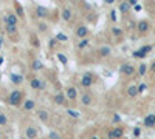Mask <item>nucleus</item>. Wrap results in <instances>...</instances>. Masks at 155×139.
<instances>
[{"mask_svg": "<svg viewBox=\"0 0 155 139\" xmlns=\"http://www.w3.org/2000/svg\"><path fill=\"white\" fill-rule=\"evenodd\" d=\"M3 43H5V40H3V36H0V48L3 46Z\"/></svg>", "mask_w": 155, "mask_h": 139, "instance_id": "nucleus-42", "label": "nucleus"}, {"mask_svg": "<svg viewBox=\"0 0 155 139\" xmlns=\"http://www.w3.org/2000/svg\"><path fill=\"white\" fill-rule=\"evenodd\" d=\"M134 9H135V11H141V5H135Z\"/></svg>", "mask_w": 155, "mask_h": 139, "instance_id": "nucleus-43", "label": "nucleus"}, {"mask_svg": "<svg viewBox=\"0 0 155 139\" xmlns=\"http://www.w3.org/2000/svg\"><path fill=\"white\" fill-rule=\"evenodd\" d=\"M27 77H28V84H30V87L33 88V90L41 91V90H45V88H47V82H45L42 77H39L37 74L30 73Z\"/></svg>", "mask_w": 155, "mask_h": 139, "instance_id": "nucleus-3", "label": "nucleus"}, {"mask_svg": "<svg viewBox=\"0 0 155 139\" xmlns=\"http://www.w3.org/2000/svg\"><path fill=\"white\" fill-rule=\"evenodd\" d=\"M118 12L120 14H123V16H129L130 14V11H132V5L129 3V2H120L118 3Z\"/></svg>", "mask_w": 155, "mask_h": 139, "instance_id": "nucleus-18", "label": "nucleus"}, {"mask_svg": "<svg viewBox=\"0 0 155 139\" xmlns=\"http://www.w3.org/2000/svg\"><path fill=\"white\" fill-rule=\"evenodd\" d=\"M112 122L113 124H121V116L118 113H113V118H112Z\"/></svg>", "mask_w": 155, "mask_h": 139, "instance_id": "nucleus-39", "label": "nucleus"}, {"mask_svg": "<svg viewBox=\"0 0 155 139\" xmlns=\"http://www.w3.org/2000/svg\"><path fill=\"white\" fill-rule=\"evenodd\" d=\"M104 139H106V137H104Z\"/></svg>", "mask_w": 155, "mask_h": 139, "instance_id": "nucleus-50", "label": "nucleus"}, {"mask_svg": "<svg viewBox=\"0 0 155 139\" xmlns=\"http://www.w3.org/2000/svg\"><path fill=\"white\" fill-rule=\"evenodd\" d=\"M61 17H62V20L65 23H71L74 20V11H73V8L68 6V5H64L62 9H61Z\"/></svg>", "mask_w": 155, "mask_h": 139, "instance_id": "nucleus-6", "label": "nucleus"}, {"mask_svg": "<svg viewBox=\"0 0 155 139\" xmlns=\"http://www.w3.org/2000/svg\"><path fill=\"white\" fill-rule=\"evenodd\" d=\"M109 19H110L112 23H116V22H118V9H116V8L110 9V12H109Z\"/></svg>", "mask_w": 155, "mask_h": 139, "instance_id": "nucleus-32", "label": "nucleus"}, {"mask_svg": "<svg viewBox=\"0 0 155 139\" xmlns=\"http://www.w3.org/2000/svg\"><path fill=\"white\" fill-rule=\"evenodd\" d=\"M0 139H6V137H5V134L2 133V130H0Z\"/></svg>", "mask_w": 155, "mask_h": 139, "instance_id": "nucleus-45", "label": "nucleus"}, {"mask_svg": "<svg viewBox=\"0 0 155 139\" xmlns=\"http://www.w3.org/2000/svg\"><path fill=\"white\" fill-rule=\"evenodd\" d=\"M25 137L27 139H39V128L36 125H28L27 128H25Z\"/></svg>", "mask_w": 155, "mask_h": 139, "instance_id": "nucleus-15", "label": "nucleus"}, {"mask_svg": "<svg viewBox=\"0 0 155 139\" xmlns=\"http://www.w3.org/2000/svg\"><path fill=\"white\" fill-rule=\"evenodd\" d=\"M126 93H127V96H129V97H132V99H134V97H137V96L140 94V93H138V87H137V85H129V87H127V90H126Z\"/></svg>", "mask_w": 155, "mask_h": 139, "instance_id": "nucleus-27", "label": "nucleus"}, {"mask_svg": "<svg viewBox=\"0 0 155 139\" xmlns=\"http://www.w3.org/2000/svg\"><path fill=\"white\" fill-rule=\"evenodd\" d=\"M56 39H58V42H67L68 40V36H65L64 33H56Z\"/></svg>", "mask_w": 155, "mask_h": 139, "instance_id": "nucleus-35", "label": "nucleus"}, {"mask_svg": "<svg viewBox=\"0 0 155 139\" xmlns=\"http://www.w3.org/2000/svg\"><path fill=\"white\" fill-rule=\"evenodd\" d=\"M22 110L27 111V113L34 111L36 110V100L34 99H25V102L22 104Z\"/></svg>", "mask_w": 155, "mask_h": 139, "instance_id": "nucleus-21", "label": "nucleus"}, {"mask_svg": "<svg viewBox=\"0 0 155 139\" xmlns=\"http://www.w3.org/2000/svg\"><path fill=\"white\" fill-rule=\"evenodd\" d=\"M134 136H135V137H138V136H140V127H137V128L134 130Z\"/></svg>", "mask_w": 155, "mask_h": 139, "instance_id": "nucleus-40", "label": "nucleus"}, {"mask_svg": "<svg viewBox=\"0 0 155 139\" xmlns=\"http://www.w3.org/2000/svg\"><path fill=\"white\" fill-rule=\"evenodd\" d=\"M19 17L16 16V12L14 11H6L5 14H3V23L5 25H11V27H17L19 25Z\"/></svg>", "mask_w": 155, "mask_h": 139, "instance_id": "nucleus-7", "label": "nucleus"}, {"mask_svg": "<svg viewBox=\"0 0 155 139\" xmlns=\"http://www.w3.org/2000/svg\"><path fill=\"white\" fill-rule=\"evenodd\" d=\"M153 118H155V115H153Z\"/></svg>", "mask_w": 155, "mask_h": 139, "instance_id": "nucleus-49", "label": "nucleus"}, {"mask_svg": "<svg viewBox=\"0 0 155 139\" xmlns=\"http://www.w3.org/2000/svg\"><path fill=\"white\" fill-rule=\"evenodd\" d=\"M144 127H147V128H152V127H155V118H153V115H147L146 118H144Z\"/></svg>", "mask_w": 155, "mask_h": 139, "instance_id": "nucleus-29", "label": "nucleus"}, {"mask_svg": "<svg viewBox=\"0 0 155 139\" xmlns=\"http://www.w3.org/2000/svg\"><path fill=\"white\" fill-rule=\"evenodd\" d=\"M137 87H138V93H140V94H141V93H144V91L147 90V85H146L144 82H141V84H138Z\"/></svg>", "mask_w": 155, "mask_h": 139, "instance_id": "nucleus-38", "label": "nucleus"}, {"mask_svg": "<svg viewBox=\"0 0 155 139\" xmlns=\"http://www.w3.org/2000/svg\"><path fill=\"white\" fill-rule=\"evenodd\" d=\"M79 102L82 107H92L93 102H95V96L88 91H82L81 96H79Z\"/></svg>", "mask_w": 155, "mask_h": 139, "instance_id": "nucleus-9", "label": "nucleus"}, {"mask_svg": "<svg viewBox=\"0 0 155 139\" xmlns=\"http://www.w3.org/2000/svg\"><path fill=\"white\" fill-rule=\"evenodd\" d=\"M65 113H67L70 118H73V119H81V113L76 111V110H73V108H67Z\"/></svg>", "mask_w": 155, "mask_h": 139, "instance_id": "nucleus-33", "label": "nucleus"}, {"mask_svg": "<svg viewBox=\"0 0 155 139\" xmlns=\"http://www.w3.org/2000/svg\"><path fill=\"white\" fill-rule=\"evenodd\" d=\"M120 74L123 77H134L137 74V67L132 64V62H124V64L120 67Z\"/></svg>", "mask_w": 155, "mask_h": 139, "instance_id": "nucleus-4", "label": "nucleus"}, {"mask_svg": "<svg viewBox=\"0 0 155 139\" xmlns=\"http://www.w3.org/2000/svg\"><path fill=\"white\" fill-rule=\"evenodd\" d=\"M23 102H25V94L20 88L19 90H12L6 97V104L11 107H22Z\"/></svg>", "mask_w": 155, "mask_h": 139, "instance_id": "nucleus-2", "label": "nucleus"}, {"mask_svg": "<svg viewBox=\"0 0 155 139\" xmlns=\"http://www.w3.org/2000/svg\"><path fill=\"white\" fill-rule=\"evenodd\" d=\"M34 14L39 20H44V19H48L50 17V9L47 6H42V5H37L36 9H34Z\"/></svg>", "mask_w": 155, "mask_h": 139, "instance_id": "nucleus-13", "label": "nucleus"}, {"mask_svg": "<svg viewBox=\"0 0 155 139\" xmlns=\"http://www.w3.org/2000/svg\"><path fill=\"white\" fill-rule=\"evenodd\" d=\"M90 34V30L87 25H78V27L74 28V36H76V39L78 40H81V39H87Z\"/></svg>", "mask_w": 155, "mask_h": 139, "instance_id": "nucleus-10", "label": "nucleus"}, {"mask_svg": "<svg viewBox=\"0 0 155 139\" xmlns=\"http://www.w3.org/2000/svg\"><path fill=\"white\" fill-rule=\"evenodd\" d=\"M67 96H65V93H62V91H58L54 96H53V102L56 104V105H65V102H67Z\"/></svg>", "mask_w": 155, "mask_h": 139, "instance_id": "nucleus-20", "label": "nucleus"}, {"mask_svg": "<svg viewBox=\"0 0 155 139\" xmlns=\"http://www.w3.org/2000/svg\"><path fill=\"white\" fill-rule=\"evenodd\" d=\"M65 96H67V99L68 100H71V102H76L78 99H79V96H78V90H76V87H73V85H67L65 87Z\"/></svg>", "mask_w": 155, "mask_h": 139, "instance_id": "nucleus-14", "label": "nucleus"}, {"mask_svg": "<svg viewBox=\"0 0 155 139\" xmlns=\"http://www.w3.org/2000/svg\"><path fill=\"white\" fill-rule=\"evenodd\" d=\"M8 124H9L8 115H6V113H3V111H0V127H6Z\"/></svg>", "mask_w": 155, "mask_h": 139, "instance_id": "nucleus-30", "label": "nucleus"}, {"mask_svg": "<svg viewBox=\"0 0 155 139\" xmlns=\"http://www.w3.org/2000/svg\"><path fill=\"white\" fill-rule=\"evenodd\" d=\"M124 136V128L123 127H112L106 133V139H121Z\"/></svg>", "mask_w": 155, "mask_h": 139, "instance_id": "nucleus-8", "label": "nucleus"}, {"mask_svg": "<svg viewBox=\"0 0 155 139\" xmlns=\"http://www.w3.org/2000/svg\"><path fill=\"white\" fill-rule=\"evenodd\" d=\"M36 28H37V31H39V33H44V34H47V33L50 31L48 23H47V22H44V20H39V22L36 23Z\"/></svg>", "mask_w": 155, "mask_h": 139, "instance_id": "nucleus-26", "label": "nucleus"}, {"mask_svg": "<svg viewBox=\"0 0 155 139\" xmlns=\"http://www.w3.org/2000/svg\"><path fill=\"white\" fill-rule=\"evenodd\" d=\"M98 74L93 73V71H85L81 79H79V87L82 88V90H88V88H92L96 82H98Z\"/></svg>", "mask_w": 155, "mask_h": 139, "instance_id": "nucleus-1", "label": "nucleus"}, {"mask_svg": "<svg viewBox=\"0 0 155 139\" xmlns=\"http://www.w3.org/2000/svg\"><path fill=\"white\" fill-rule=\"evenodd\" d=\"M150 30H152V25H150V22L147 19H143V20L137 22V31H138L140 36H143V37L147 36L150 33Z\"/></svg>", "mask_w": 155, "mask_h": 139, "instance_id": "nucleus-5", "label": "nucleus"}, {"mask_svg": "<svg viewBox=\"0 0 155 139\" xmlns=\"http://www.w3.org/2000/svg\"><path fill=\"white\" fill-rule=\"evenodd\" d=\"M37 118H39V121H41V122L48 124L50 122V113L45 108H41V110H37Z\"/></svg>", "mask_w": 155, "mask_h": 139, "instance_id": "nucleus-22", "label": "nucleus"}, {"mask_svg": "<svg viewBox=\"0 0 155 139\" xmlns=\"http://www.w3.org/2000/svg\"><path fill=\"white\" fill-rule=\"evenodd\" d=\"M106 3H107V5H113L115 0H106Z\"/></svg>", "mask_w": 155, "mask_h": 139, "instance_id": "nucleus-44", "label": "nucleus"}, {"mask_svg": "<svg viewBox=\"0 0 155 139\" xmlns=\"http://www.w3.org/2000/svg\"><path fill=\"white\" fill-rule=\"evenodd\" d=\"M88 39H81V40H78V43H76V49H79V51H82V49H85L87 46H88Z\"/></svg>", "mask_w": 155, "mask_h": 139, "instance_id": "nucleus-31", "label": "nucleus"}, {"mask_svg": "<svg viewBox=\"0 0 155 139\" xmlns=\"http://www.w3.org/2000/svg\"><path fill=\"white\" fill-rule=\"evenodd\" d=\"M3 28H5L6 36L9 37L11 40H14V42L19 40V37H20V34H19V27H11V25H5Z\"/></svg>", "mask_w": 155, "mask_h": 139, "instance_id": "nucleus-11", "label": "nucleus"}, {"mask_svg": "<svg viewBox=\"0 0 155 139\" xmlns=\"http://www.w3.org/2000/svg\"><path fill=\"white\" fill-rule=\"evenodd\" d=\"M2 65H3V57L0 56V67H2Z\"/></svg>", "mask_w": 155, "mask_h": 139, "instance_id": "nucleus-46", "label": "nucleus"}, {"mask_svg": "<svg viewBox=\"0 0 155 139\" xmlns=\"http://www.w3.org/2000/svg\"><path fill=\"white\" fill-rule=\"evenodd\" d=\"M96 53H98L99 57L106 59V57H110V56H112V48H110L109 45H102V46H99V48L96 49Z\"/></svg>", "mask_w": 155, "mask_h": 139, "instance_id": "nucleus-19", "label": "nucleus"}, {"mask_svg": "<svg viewBox=\"0 0 155 139\" xmlns=\"http://www.w3.org/2000/svg\"><path fill=\"white\" fill-rule=\"evenodd\" d=\"M56 57L59 59V62H61L62 65H67V64H68V59H67V56H64L62 53H58V54H56Z\"/></svg>", "mask_w": 155, "mask_h": 139, "instance_id": "nucleus-36", "label": "nucleus"}, {"mask_svg": "<svg viewBox=\"0 0 155 139\" xmlns=\"http://www.w3.org/2000/svg\"><path fill=\"white\" fill-rule=\"evenodd\" d=\"M92 139H98V136H93V137H92Z\"/></svg>", "mask_w": 155, "mask_h": 139, "instance_id": "nucleus-47", "label": "nucleus"}, {"mask_svg": "<svg viewBox=\"0 0 155 139\" xmlns=\"http://www.w3.org/2000/svg\"><path fill=\"white\" fill-rule=\"evenodd\" d=\"M150 71H152V73L155 74V60H153L152 64H150Z\"/></svg>", "mask_w": 155, "mask_h": 139, "instance_id": "nucleus-41", "label": "nucleus"}, {"mask_svg": "<svg viewBox=\"0 0 155 139\" xmlns=\"http://www.w3.org/2000/svg\"><path fill=\"white\" fill-rule=\"evenodd\" d=\"M12 8H14V12H16V16L22 20V19H25V9H23V6L19 3V2H14L12 3Z\"/></svg>", "mask_w": 155, "mask_h": 139, "instance_id": "nucleus-23", "label": "nucleus"}, {"mask_svg": "<svg viewBox=\"0 0 155 139\" xmlns=\"http://www.w3.org/2000/svg\"><path fill=\"white\" fill-rule=\"evenodd\" d=\"M147 70H149V67H147V64H144V62H141V64L138 65V68H137V76H146V73H147Z\"/></svg>", "mask_w": 155, "mask_h": 139, "instance_id": "nucleus-28", "label": "nucleus"}, {"mask_svg": "<svg viewBox=\"0 0 155 139\" xmlns=\"http://www.w3.org/2000/svg\"><path fill=\"white\" fill-rule=\"evenodd\" d=\"M110 31H112V36L115 37V39H118V40H121L124 37V30L121 27H112Z\"/></svg>", "mask_w": 155, "mask_h": 139, "instance_id": "nucleus-24", "label": "nucleus"}, {"mask_svg": "<svg viewBox=\"0 0 155 139\" xmlns=\"http://www.w3.org/2000/svg\"><path fill=\"white\" fill-rule=\"evenodd\" d=\"M58 45H59V42H58L56 37H51V39L48 40V48H50V51H54V49L58 48Z\"/></svg>", "mask_w": 155, "mask_h": 139, "instance_id": "nucleus-34", "label": "nucleus"}, {"mask_svg": "<svg viewBox=\"0 0 155 139\" xmlns=\"http://www.w3.org/2000/svg\"><path fill=\"white\" fill-rule=\"evenodd\" d=\"M47 137H48V139H64V137H62L58 131H54V130H51V131L48 133V136H47Z\"/></svg>", "mask_w": 155, "mask_h": 139, "instance_id": "nucleus-37", "label": "nucleus"}, {"mask_svg": "<svg viewBox=\"0 0 155 139\" xmlns=\"http://www.w3.org/2000/svg\"><path fill=\"white\" fill-rule=\"evenodd\" d=\"M9 82L16 87H20L23 82H25V76L20 74V73H11L9 74Z\"/></svg>", "mask_w": 155, "mask_h": 139, "instance_id": "nucleus-16", "label": "nucleus"}, {"mask_svg": "<svg viewBox=\"0 0 155 139\" xmlns=\"http://www.w3.org/2000/svg\"><path fill=\"white\" fill-rule=\"evenodd\" d=\"M152 49H153V45H143L141 48H138L137 51H134V57L135 59H144Z\"/></svg>", "mask_w": 155, "mask_h": 139, "instance_id": "nucleus-12", "label": "nucleus"}, {"mask_svg": "<svg viewBox=\"0 0 155 139\" xmlns=\"http://www.w3.org/2000/svg\"><path fill=\"white\" fill-rule=\"evenodd\" d=\"M47 139H48V137H47Z\"/></svg>", "mask_w": 155, "mask_h": 139, "instance_id": "nucleus-51", "label": "nucleus"}, {"mask_svg": "<svg viewBox=\"0 0 155 139\" xmlns=\"http://www.w3.org/2000/svg\"><path fill=\"white\" fill-rule=\"evenodd\" d=\"M22 139H27V137H22Z\"/></svg>", "mask_w": 155, "mask_h": 139, "instance_id": "nucleus-48", "label": "nucleus"}, {"mask_svg": "<svg viewBox=\"0 0 155 139\" xmlns=\"http://www.w3.org/2000/svg\"><path fill=\"white\" fill-rule=\"evenodd\" d=\"M30 45L33 48H41V40H39V36L37 33H30Z\"/></svg>", "mask_w": 155, "mask_h": 139, "instance_id": "nucleus-25", "label": "nucleus"}, {"mask_svg": "<svg viewBox=\"0 0 155 139\" xmlns=\"http://www.w3.org/2000/svg\"><path fill=\"white\" fill-rule=\"evenodd\" d=\"M44 68H45V65H44L42 60H39V59H31V60H30V70H31L33 73L42 71Z\"/></svg>", "mask_w": 155, "mask_h": 139, "instance_id": "nucleus-17", "label": "nucleus"}]
</instances>
